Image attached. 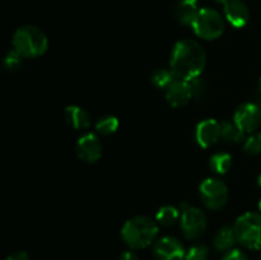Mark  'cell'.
<instances>
[{
	"label": "cell",
	"mask_w": 261,
	"mask_h": 260,
	"mask_svg": "<svg viewBox=\"0 0 261 260\" xmlns=\"http://www.w3.org/2000/svg\"><path fill=\"white\" fill-rule=\"evenodd\" d=\"M206 64V54L201 45L191 38L176 42L171 54L170 69L177 79L193 81L199 78Z\"/></svg>",
	"instance_id": "6da1fadb"
},
{
	"label": "cell",
	"mask_w": 261,
	"mask_h": 260,
	"mask_svg": "<svg viewBox=\"0 0 261 260\" xmlns=\"http://www.w3.org/2000/svg\"><path fill=\"white\" fill-rule=\"evenodd\" d=\"M158 235V223L147 216H135L125 222L121 236L125 244L132 249H144L149 246Z\"/></svg>",
	"instance_id": "7a4b0ae2"
},
{
	"label": "cell",
	"mask_w": 261,
	"mask_h": 260,
	"mask_svg": "<svg viewBox=\"0 0 261 260\" xmlns=\"http://www.w3.org/2000/svg\"><path fill=\"white\" fill-rule=\"evenodd\" d=\"M13 48L23 58H37L48 47L45 32L36 25H22L13 36Z\"/></svg>",
	"instance_id": "3957f363"
},
{
	"label": "cell",
	"mask_w": 261,
	"mask_h": 260,
	"mask_svg": "<svg viewBox=\"0 0 261 260\" xmlns=\"http://www.w3.org/2000/svg\"><path fill=\"white\" fill-rule=\"evenodd\" d=\"M237 242L247 249H261V213L247 212L239 217L233 227Z\"/></svg>",
	"instance_id": "277c9868"
},
{
	"label": "cell",
	"mask_w": 261,
	"mask_h": 260,
	"mask_svg": "<svg viewBox=\"0 0 261 260\" xmlns=\"http://www.w3.org/2000/svg\"><path fill=\"white\" fill-rule=\"evenodd\" d=\"M191 27H193L195 35L200 38L216 40V38L221 37L223 33L224 20L223 17L216 9L201 8Z\"/></svg>",
	"instance_id": "5b68a950"
},
{
	"label": "cell",
	"mask_w": 261,
	"mask_h": 260,
	"mask_svg": "<svg viewBox=\"0 0 261 260\" xmlns=\"http://www.w3.org/2000/svg\"><path fill=\"white\" fill-rule=\"evenodd\" d=\"M199 194L209 209H221L226 205L228 200V188L222 180L216 177H209L200 184Z\"/></svg>",
	"instance_id": "8992f818"
},
{
	"label": "cell",
	"mask_w": 261,
	"mask_h": 260,
	"mask_svg": "<svg viewBox=\"0 0 261 260\" xmlns=\"http://www.w3.org/2000/svg\"><path fill=\"white\" fill-rule=\"evenodd\" d=\"M180 223L186 239L194 240L200 237L205 232L208 222H206L205 213L201 209L190 205L181 212Z\"/></svg>",
	"instance_id": "52a82bcc"
},
{
	"label": "cell",
	"mask_w": 261,
	"mask_h": 260,
	"mask_svg": "<svg viewBox=\"0 0 261 260\" xmlns=\"http://www.w3.org/2000/svg\"><path fill=\"white\" fill-rule=\"evenodd\" d=\"M233 121L245 133H254L261 125V107L259 103H244L234 112Z\"/></svg>",
	"instance_id": "ba28073f"
},
{
	"label": "cell",
	"mask_w": 261,
	"mask_h": 260,
	"mask_svg": "<svg viewBox=\"0 0 261 260\" xmlns=\"http://www.w3.org/2000/svg\"><path fill=\"white\" fill-rule=\"evenodd\" d=\"M153 252L158 260H185L186 251L180 240L172 236H165L153 246Z\"/></svg>",
	"instance_id": "9c48e42d"
},
{
	"label": "cell",
	"mask_w": 261,
	"mask_h": 260,
	"mask_svg": "<svg viewBox=\"0 0 261 260\" xmlns=\"http://www.w3.org/2000/svg\"><path fill=\"white\" fill-rule=\"evenodd\" d=\"M76 155L82 161L88 163H93L99 160L102 155V144L99 138L93 133H88L81 137L76 142L75 147Z\"/></svg>",
	"instance_id": "30bf717a"
},
{
	"label": "cell",
	"mask_w": 261,
	"mask_h": 260,
	"mask_svg": "<svg viewBox=\"0 0 261 260\" xmlns=\"http://www.w3.org/2000/svg\"><path fill=\"white\" fill-rule=\"evenodd\" d=\"M193 98L190 82L176 78L166 88V99L172 107H182Z\"/></svg>",
	"instance_id": "8fae6325"
},
{
	"label": "cell",
	"mask_w": 261,
	"mask_h": 260,
	"mask_svg": "<svg viewBox=\"0 0 261 260\" xmlns=\"http://www.w3.org/2000/svg\"><path fill=\"white\" fill-rule=\"evenodd\" d=\"M196 143L201 148H209L219 140V122L214 119L203 120L195 129Z\"/></svg>",
	"instance_id": "7c38bea8"
},
{
	"label": "cell",
	"mask_w": 261,
	"mask_h": 260,
	"mask_svg": "<svg viewBox=\"0 0 261 260\" xmlns=\"http://www.w3.org/2000/svg\"><path fill=\"white\" fill-rule=\"evenodd\" d=\"M226 19L231 25L236 28H242L247 24L250 19V10L246 3L242 0H229L223 7Z\"/></svg>",
	"instance_id": "4fadbf2b"
},
{
	"label": "cell",
	"mask_w": 261,
	"mask_h": 260,
	"mask_svg": "<svg viewBox=\"0 0 261 260\" xmlns=\"http://www.w3.org/2000/svg\"><path fill=\"white\" fill-rule=\"evenodd\" d=\"M199 10V0H177L173 8L176 19L182 24H193Z\"/></svg>",
	"instance_id": "5bb4252c"
},
{
	"label": "cell",
	"mask_w": 261,
	"mask_h": 260,
	"mask_svg": "<svg viewBox=\"0 0 261 260\" xmlns=\"http://www.w3.org/2000/svg\"><path fill=\"white\" fill-rule=\"evenodd\" d=\"M65 119L69 125L76 130H83L89 127L91 125V117L89 114L82 107L71 105L65 109Z\"/></svg>",
	"instance_id": "9a60e30c"
},
{
	"label": "cell",
	"mask_w": 261,
	"mask_h": 260,
	"mask_svg": "<svg viewBox=\"0 0 261 260\" xmlns=\"http://www.w3.org/2000/svg\"><path fill=\"white\" fill-rule=\"evenodd\" d=\"M237 242L236 232L231 227H222L217 231L213 239V245L218 251H228Z\"/></svg>",
	"instance_id": "2e32d148"
},
{
	"label": "cell",
	"mask_w": 261,
	"mask_h": 260,
	"mask_svg": "<svg viewBox=\"0 0 261 260\" xmlns=\"http://www.w3.org/2000/svg\"><path fill=\"white\" fill-rule=\"evenodd\" d=\"M246 133L242 132L236 122L222 121L219 122V139L226 143H240L245 139Z\"/></svg>",
	"instance_id": "e0dca14e"
},
{
	"label": "cell",
	"mask_w": 261,
	"mask_h": 260,
	"mask_svg": "<svg viewBox=\"0 0 261 260\" xmlns=\"http://www.w3.org/2000/svg\"><path fill=\"white\" fill-rule=\"evenodd\" d=\"M180 217H181V212L177 206L166 205V206H162V208L157 212L155 221H157V223L161 224V226L171 227L178 221Z\"/></svg>",
	"instance_id": "ac0fdd59"
},
{
	"label": "cell",
	"mask_w": 261,
	"mask_h": 260,
	"mask_svg": "<svg viewBox=\"0 0 261 260\" xmlns=\"http://www.w3.org/2000/svg\"><path fill=\"white\" fill-rule=\"evenodd\" d=\"M209 166H211L212 171L218 175H224L226 172H228V170L232 166V157L228 153L219 152L216 153L211 157L209 161Z\"/></svg>",
	"instance_id": "d6986e66"
},
{
	"label": "cell",
	"mask_w": 261,
	"mask_h": 260,
	"mask_svg": "<svg viewBox=\"0 0 261 260\" xmlns=\"http://www.w3.org/2000/svg\"><path fill=\"white\" fill-rule=\"evenodd\" d=\"M175 79L176 76L171 69H158L152 75L153 84L158 88H167Z\"/></svg>",
	"instance_id": "ffe728a7"
},
{
	"label": "cell",
	"mask_w": 261,
	"mask_h": 260,
	"mask_svg": "<svg viewBox=\"0 0 261 260\" xmlns=\"http://www.w3.org/2000/svg\"><path fill=\"white\" fill-rule=\"evenodd\" d=\"M119 127V120L117 117L111 116V115H106L102 116L98 121L96 122V129L97 132L101 133L103 135H110L115 133Z\"/></svg>",
	"instance_id": "44dd1931"
},
{
	"label": "cell",
	"mask_w": 261,
	"mask_h": 260,
	"mask_svg": "<svg viewBox=\"0 0 261 260\" xmlns=\"http://www.w3.org/2000/svg\"><path fill=\"white\" fill-rule=\"evenodd\" d=\"M23 56L13 48L7 54L4 59V68L7 71H17L22 68Z\"/></svg>",
	"instance_id": "7402d4cb"
},
{
	"label": "cell",
	"mask_w": 261,
	"mask_h": 260,
	"mask_svg": "<svg viewBox=\"0 0 261 260\" xmlns=\"http://www.w3.org/2000/svg\"><path fill=\"white\" fill-rule=\"evenodd\" d=\"M209 256V250L205 245H194L186 251L185 260H206Z\"/></svg>",
	"instance_id": "603a6c76"
},
{
	"label": "cell",
	"mask_w": 261,
	"mask_h": 260,
	"mask_svg": "<svg viewBox=\"0 0 261 260\" xmlns=\"http://www.w3.org/2000/svg\"><path fill=\"white\" fill-rule=\"evenodd\" d=\"M245 152L249 154H259L261 153V133H254L250 135L244 144Z\"/></svg>",
	"instance_id": "cb8c5ba5"
},
{
	"label": "cell",
	"mask_w": 261,
	"mask_h": 260,
	"mask_svg": "<svg viewBox=\"0 0 261 260\" xmlns=\"http://www.w3.org/2000/svg\"><path fill=\"white\" fill-rule=\"evenodd\" d=\"M190 87H191V93H193L194 99H196V101H201V99L205 97L206 84L205 82L201 81L200 76L190 81Z\"/></svg>",
	"instance_id": "d4e9b609"
},
{
	"label": "cell",
	"mask_w": 261,
	"mask_h": 260,
	"mask_svg": "<svg viewBox=\"0 0 261 260\" xmlns=\"http://www.w3.org/2000/svg\"><path fill=\"white\" fill-rule=\"evenodd\" d=\"M222 260H247V256L241 251V250H229Z\"/></svg>",
	"instance_id": "484cf974"
},
{
	"label": "cell",
	"mask_w": 261,
	"mask_h": 260,
	"mask_svg": "<svg viewBox=\"0 0 261 260\" xmlns=\"http://www.w3.org/2000/svg\"><path fill=\"white\" fill-rule=\"evenodd\" d=\"M7 260H31V259L25 251H17L14 252V254L10 255V256H8Z\"/></svg>",
	"instance_id": "4316f807"
},
{
	"label": "cell",
	"mask_w": 261,
	"mask_h": 260,
	"mask_svg": "<svg viewBox=\"0 0 261 260\" xmlns=\"http://www.w3.org/2000/svg\"><path fill=\"white\" fill-rule=\"evenodd\" d=\"M117 260H139L138 255L133 251H124Z\"/></svg>",
	"instance_id": "83f0119b"
},
{
	"label": "cell",
	"mask_w": 261,
	"mask_h": 260,
	"mask_svg": "<svg viewBox=\"0 0 261 260\" xmlns=\"http://www.w3.org/2000/svg\"><path fill=\"white\" fill-rule=\"evenodd\" d=\"M214 2H217V3H218V4L223 5V7H224V5H226V4H227V3H228V2H229V0H214Z\"/></svg>",
	"instance_id": "f1b7e54d"
},
{
	"label": "cell",
	"mask_w": 261,
	"mask_h": 260,
	"mask_svg": "<svg viewBox=\"0 0 261 260\" xmlns=\"http://www.w3.org/2000/svg\"><path fill=\"white\" fill-rule=\"evenodd\" d=\"M257 88H259V92L261 93V78L259 79V83H257Z\"/></svg>",
	"instance_id": "f546056e"
},
{
	"label": "cell",
	"mask_w": 261,
	"mask_h": 260,
	"mask_svg": "<svg viewBox=\"0 0 261 260\" xmlns=\"http://www.w3.org/2000/svg\"><path fill=\"white\" fill-rule=\"evenodd\" d=\"M257 183H259V185L261 186V175L259 176V178H257Z\"/></svg>",
	"instance_id": "4dcf8cb0"
},
{
	"label": "cell",
	"mask_w": 261,
	"mask_h": 260,
	"mask_svg": "<svg viewBox=\"0 0 261 260\" xmlns=\"http://www.w3.org/2000/svg\"><path fill=\"white\" fill-rule=\"evenodd\" d=\"M259 208H260V212H261V200H260V203H259Z\"/></svg>",
	"instance_id": "1f68e13d"
}]
</instances>
